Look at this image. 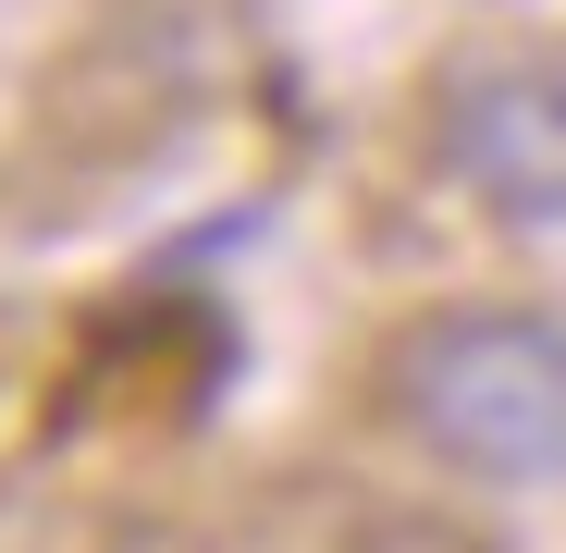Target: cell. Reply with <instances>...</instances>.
Here are the masks:
<instances>
[{"instance_id": "1", "label": "cell", "mask_w": 566, "mask_h": 553, "mask_svg": "<svg viewBox=\"0 0 566 553\" xmlns=\"http://www.w3.org/2000/svg\"><path fill=\"white\" fill-rule=\"evenodd\" d=\"M382 430L431 455L468 492H566V320L505 296H443L419 308L382 369Z\"/></svg>"}, {"instance_id": "2", "label": "cell", "mask_w": 566, "mask_h": 553, "mask_svg": "<svg viewBox=\"0 0 566 553\" xmlns=\"http://www.w3.org/2000/svg\"><path fill=\"white\" fill-rule=\"evenodd\" d=\"M431 160L493 222H566V50H481L431 99Z\"/></svg>"}]
</instances>
